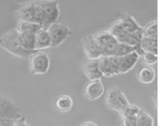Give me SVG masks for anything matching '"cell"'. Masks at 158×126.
Wrapping results in <instances>:
<instances>
[{"label":"cell","instance_id":"6da1fadb","mask_svg":"<svg viewBox=\"0 0 158 126\" xmlns=\"http://www.w3.org/2000/svg\"><path fill=\"white\" fill-rule=\"evenodd\" d=\"M0 47L11 54L20 58L28 59L36 51H30L24 48L19 38L16 29L9 30L0 36Z\"/></svg>","mask_w":158,"mask_h":126},{"label":"cell","instance_id":"7a4b0ae2","mask_svg":"<svg viewBox=\"0 0 158 126\" xmlns=\"http://www.w3.org/2000/svg\"><path fill=\"white\" fill-rule=\"evenodd\" d=\"M38 2L42 11V27L47 29L60 17L59 2L56 1H38Z\"/></svg>","mask_w":158,"mask_h":126},{"label":"cell","instance_id":"3957f363","mask_svg":"<svg viewBox=\"0 0 158 126\" xmlns=\"http://www.w3.org/2000/svg\"><path fill=\"white\" fill-rule=\"evenodd\" d=\"M29 59L30 72L32 75H44L48 72L50 61L47 52L36 51L30 56Z\"/></svg>","mask_w":158,"mask_h":126},{"label":"cell","instance_id":"277c9868","mask_svg":"<svg viewBox=\"0 0 158 126\" xmlns=\"http://www.w3.org/2000/svg\"><path fill=\"white\" fill-rule=\"evenodd\" d=\"M93 36L102 52V55H114L119 42L109 30L101 31Z\"/></svg>","mask_w":158,"mask_h":126},{"label":"cell","instance_id":"5b68a950","mask_svg":"<svg viewBox=\"0 0 158 126\" xmlns=\"http://www.w3.org/2000/svg\"><path fill=\"white\" fill-rule=\"evenodd\" d=\"M105 102L109 109L118 113L130 103L125 94L118 87H113L107 91Z\"/></svg>","mask_w":158,"mask_h":126},{"label":"cell","instance_id":"8992f818","mask_svg":"<svg viewBox=\"0 0 158 126\" xmlns=\"http://www.w3.org/2000/svg\"><path fill=\"white\" fill-rule=\"evenodd\" d=\"M51 40V47L56 48L62 44L71 34L70 28L62 23L55 22L47 29Z\"/></svg>","mask_w":158,"mask_h":126},{"label":"cell","instance_id":"52a82bcc","mask_svg":"<svg viewBox=\"0 0 158 126\" xmlns=\"http://www.w3.org/2000/svg\"><path fill=\"white\" fill-rule=\"evenodd\" d=\"M0 117L17 120L22 117L19 108L5 94H0Z\"/></svg>","mask_w":158,"mask_h":126},{"label":"cell","instance_id":"ba28073f","mask_svg":"<svg viewBox=\"0 0 158 126\" xmlns=\"http://www.w3.org/2000/svg\"><path fill=\"white\" fill-rule=\"evenodd\" d=\"M109 32L114 36L119 43L125 44L129 45H137L140 43L141 39L134 35L130 34L123 29L116 21L110 27Z\"/></svg>","mask_w":158,"mask_h":126},{"label":"cell","instance_id":"9c48e42d","mask_svg":"<svg viewBox=\"0 0 158 126\" xmlns=\"http://www.w3.org/2000/svg\"><path fill=\"white\" fill-rule=\"evenodd\" d=\"M35 13L36 6L34 1L18 3L14 10V13L18 21H29L34 22H35Z\"/></svg>","mask_w":158,"mask_h":126},{"label":"cell","instance_id":"30bf717a","mask_svg":"<svg viewBox=\"0 0 158 126\" xmlns=\"http://www.w3.org/2000/svg\"><path fill=\"white\" fill-rule=\"evenodd\" d=\"M117 21L125 31L136 36L141 40L143 37V27L139 24L134 17L129 14H125Z\"/></svg>","mask_w":158,"mask_h":126},{"label":"cell","instance_id":"8fae6325","mask_svg":"<svg viewBox=\"0 0 158 126\" xmlns=\"http://www.w3.org/2000/svg\"><path fill=\"white\" fill-rule=\"evenodd\" d=\"M82 48L88 59H98L102 53L93 35H88L83 38Z\"/></svg>","mask_w":158,"mask_h":126},{"label":"cell","instance_id":"7c38bea8","mask_svg":"<svg viewBox=\"0 0 158 126\" xmlns=\"http://www.w3.org/2000/svg\"><path fill=\"white\" fill-rule=\"evenodd\" d=\"M85 95L87 99L92 101L97 100L103 96L105 91L104 85L101 79L89 81L85 87Z\"/></svg>","mask_w":158,"mask_h":126},{"label":"cell","instance_id":"4fadbf2b","mask_svg":"<svg viewBox=\"0 0 158 126\" xmlns=\"http://www.w3.org/2000/svg\"><path fill=\"white\" fill-rule=\"evenodd\" d=\"M83 71L89 81L101 79L103 76L99 69L98 59H88L84 63Z\"/></svg>","mask_w":158,"mask_h":126},{"label":"cell","instance_id":"5bb4252c","mask_svg":"<svg viewBox=\"0 0 158 126\" xmlns=\"http://www.w3.org/2000/svg\"><path fill=\"white\" fill-rule=\"evenodd\" d=\"M51 47V40L47 29L42 28L35 34V50L42 51Z\"/></svg>","mask_w":158,"mask_h":126},{"label":"cell","instance_id":"9a60e30c","mask_svg":"<svg viewBox=\"0 0 158 126\" xmlns=\"http://www.w3.org/2000/svg\"><path fill=\"white\" fill-rule=\"evenodd\" d=\"M120 57V74H125L134 68L138 61L140 56L135 52Z\"/></svg>","mask_w":158,"mask_h":126},{"label":"cell","instance_id":"2e32d148","mask_svg":"<svg viewBox=\"0 0 158 126\" xmlns=\"http://www.w3.org/2000/svg\"><path fill=\"white\" fill-rule=\"evenodd\" d=\"M54 104L57 111L62 113H67L72 109L73 101L69 95L62 94L55 99Z\"/></svg>","mask_w":158,"mask_h":126},{"label":"cell","instance_id":"e0dca14e","mask_svg":"<svg viewBox=\"0 0 158 126\" xmlns=\"http://www.w3.org/2000/svg\"><path fill=\"white\" fill-rule=\"evenodd\" d=\"M156 73L155 70L149 66H145L139 70L137 78L139 81L144 84L152 83L155 79Z\"/></svg>","mask_w":158,"mask_h":126},{"label":"cell","instance_id":"ac0fdd59","mask_svg":"<svg viewBox=\"0 0 158 126\" xmlns=\"http://www.w3.org/2000/svg\"><path fill=\"white\" fill-rule=\"evenodd\" d=\"M18 34L19 40L24 48L30 51H36L35 50L36 34L29 32H18Z\"/></svg>","mask_w":158,"mask_h":126},{"label":"cell","instance_id":"d6986e66","mask_svg":"<svg viewBox=\"0 0 158 126\" xmlns=\"http://www.w3.org/2000/svg\"><path fill=\"white\" fill-rule=\"evenodd\" d=\"M135 52H136L140 57L141 56L144 52L143 50L141 48L139 44L133 46V45L119 43L114 55L122 57Z\"/></svg>","mask_w":158,"mask_h":126},{"label":"cell","instance_id":"ffe728a7","mask_svg":"<svg viewBox=\"0 0 158 126\" xmlns=\"http://www.w3.org/2000/svg\"><path fill=\"white\" fill-rule=\"evenodd\" d=\"M43 28L39 24L29 21H18L16 29L18 32H29L36 34Z\"/></svg>","mask_w":158,"mask_h":126},{"label":"cell","instance_id":"44dd1931","mask_svg":"<svg viewBox=\"0 0 158 126\" xmlns=\"http://www.w3.org/2000/svg\"><path fill=\"white\" fill-rule=\"evenodd\" d=\"M139 44L143 51L158 55V39L142 37Z\"/></svg>","mask_w":158,"mask_h":126},{"label":"cell","instance_id":"7402d4cb","mask_svg":"<svg viewBox=\"0 0 158 126\" xmlns=\"http://www.w3.org/2000/svg\"><path fill=\"white\" fill-rule=\"evenodd\" d=\"M99 69L103 77H109L114 76L109 62L108 56H102L98 59Z\"/></svg>","mask_w":158,"mask_h":126},{"label":"cell","instance_id":"603a6c76","mask_svg":"<svg viewBox=\"0 0 158 126\" xmlns=\"http://www.w3.org/2000/svg\"><path fill=\"white\" fill-rule=\"evenodd\" d=\"M141 110L136 105L129 103L119 112V115L121 119L136 118Z\"/></svg>","mask_w":158,"mask_h":126},{"label":"cell","instance_id":"cb8c5ba5","mask_svg":"<svg viewBox=\"0 0 158 126\" xmlns=\"http://www.w3.org/2000/svg\"><path fill=\"white\" fill-rule=\"evenodd\" d=\"M143 37L158 39V23L154 20L143 28Z\"/></svg>","mask_w":158,"mask_h":126},{"label":"cell","instance_id":"d4e9b609","mask_svg":"<svg viewBox=\"0 0 158 126\" xmlns=\"http://www.w3.org/2000/svg\"><path fill=\"white\" fill-rule=\"evenodd\" d=\"M136 120L137 126H154L153 117L149 113L142 109H141Z\"/></svg>","mask_w":158,"mask_h":126},{"label":"cell","instance_id":"484cf974","mask_svg":"<svg viewBox=\"0 0 158 126\" xmlns=\"http://www.w3.org/2000/svg\"><path fill=\"white\" fill-rule=\"evenodd\" d=\"M141 57L144 63L148 66L154 64L158 61V55L151 52H144Z\"/></svg>","mask_w":158,"mask_h":126},{"label":"cell","instance_id":"4316f807","mask_svg":"<svg viewBox=\"0 0 158 126\" xmlns=\"http://www.w3.org/2000/svg\"><path fill=\"white\" fill-rule=\"evenodd\" d=\"M108 58L114 75L120 74V57L112 55L108 56Z\"/></svg>","mask_w":158,"mask_h":126},{"label":"cell","instance_id":"83f0119b","mask_svg":"<svg viewBox=\"0 0 158 126\" xmlns=\"http://www.w3.org/2000/svg\"><path fill=\"white\" fill-rule=\"evenodd\" d=\"M16 120L0 117V126H14Z\"/></svg>","mask_w":158,"mask_h":126},{"label":"cell","instance_id":"f1b7e54d","mask_svg":"<svg viewBox=\"0 0 158 126\" xmlns=\"http://www.w3.org/2000/svg\"><path fill=\"white\" fill-rule=\"evenodd\" d=\"M136 118H125L121 119V126H137Z\"/></svg>","mask_w":158,"mask_h":126},{"label":"cell","instance_id":"f546056e","mask_svg":"<svg viewBox=\"0 0 158 126\" xmlns=\"http://www.w3.org/2000/svg\"><path fill=\"white\" fill-rule=\"evenodd\" d=\"M14 126H30L28 123L26 119L22 117L20 119L16 120Z\"/></svg>","mask_w":158,"mask_h":126},{"label":"cell","instance_id":"4dcf8cb0","mask_svg":"<svg viewBox=\"0 0 158 126\" xmlns=\"http://www.w3.org/2000/svg\"><path fill=\"white\" fill-rule=\"evenodd\" d=\"M80 126H98V124L93 121H85L82 123Z\"/></svg>","mask_w":158,"mask_h":126}]
</instances>
